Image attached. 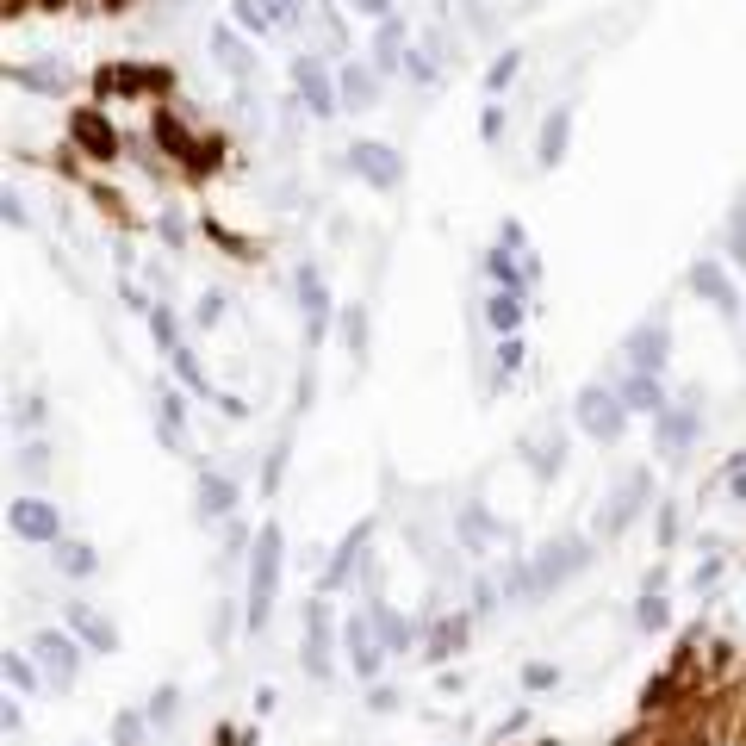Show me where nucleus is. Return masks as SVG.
<instances>
[{
    "instance_id": "obj_7",
    "label": "nucleus",
    "mask_w": 746,
    "mask_h": 746,
    "mask_svg": "<svg viewBox=\"0 0 746 746\" xmlns=\"http://www.w3.org/2000/svg\"><path fill=\"white\" fill-rule=\"evenodd\" d=\"M647 492H653V479H647V473H628V479L616 485V492H610L604 516H597V529H604V535H622L628 523H635V510L647 504Z\"/></svg>"
},
{
    "instance_id": "obj_6",
    "label": "nucleus",
    "mask_w": 746,
    "mask_h": 746,
    "mask_svg": "<svg viewBox=\"0 0 746 746\" xmlns=\"http://www.w3.org/2000/svg\"><path fill=\"white\" fill-rule=\"evenodd\" d=\"M293 286H299V305H305V342L318 349L324 330H330V318H336V305H330V293H324L318 268H299V274H293Z\"/></svg>"
},
{
    "instance_id": "obj_26",
    "label": "nucleus",
    "mask_w": 746,
    "mask_h": 746,
    "mask_svg": "<svg viewBox=\"0 0 746 746\" xmlns=\"http://www.w3.org/2000/svg\"><path fill=\"white\" fill-rule=\"evenodd\" d=\"M361 541H367V523H361V529H355V535H349V541H342V548H336V566L324 572V591H336L342 579H349V566H355V554H361Z\"/></svg>"
},
{
    "instance_id": "obj_17",
    "label": "nucleus",
    "mask_w": 746,
    "mask_h": 746,
    "mask_svg": "<svg viewBox=\"0 0 746 746\" xmlns=\"http://www.w3.org/2000/svg\"><path fill=\"white\" fill-rule=\"evenodd\" d=\"M373 100H380V81H373V69L349 63V69H342V106H349V112H367Z\"/></svg>"
},
{
    "instance_id": "obj_35",
    "label": "nucleus",
    "mask_w": 746,
    "mask_h": 746,
    "mask_svg": "<svg viewBox=\"0 0 746 746\" xmlns=\"http://www.w3.org/2000/svg\"><path fill=\"white\" fill-rule=\"evenodd\" d=\"M461 535H467V541H473V548H479V541H492L498 529H492V523H485V516H479V510H461Z\"/></svg>"
},
{
    "instance_id": "obj_13",
    "label": "nucleus",
    "mask_w": 746,
    "mask_h": 746,
    "mask_svg": "<svg viewBox=\"0 0 746 746\" xmlns=\"http://www.w3.org/2000/svg\"><path fill=\"white\" fill-rule=\"evenodd\" d=\"M212 56H218V63L231 69L237 81H249V75H255V50L231 32V25H218V32H212Z\"/></svg>"
},
{
    "instance_id": "obj_37",
    "label": "nucleus",
    "mask_w": 746,
    "mask_h": 746,
    "mask_svg": "<svg viewBox=\"0 0 746 746\" xmlns=\"http://www.w3.org/2000/svg\"><path fill=\"white\" fill-rule=\"evenodd\" d=\"M523 454H529V461H535L541 473H554V461H560V442H529Z\"/></svg>"
},
{
    "instance_id": "obj_9",
    "label": "nucleus",
    "mask_w": 746,
    "mask_h": 746,
    "mask_svg": "<svg viewBox=\"0 0 746 746\" xmlns=\"http://www.w3.org/2000/svg\"><path fill=\"white\" fill-rule=\"evenodd\" d=\"M691 286H697V293H703L715 311H722V318H746V305H740V293H734V280L715 268V262H697V268H691Z\"/></svg>"
},
{
    "instance_id": "obj_32",
    "label": "nucleus",
    "mask_w": 746,
    "mask_h": 746,
    "mask_svg": "<svg viewBox=\"0 0 746 746\" xmlns=\"http://www.w3.org/2000/svg\"><path fill=\"white\" fill-rule=\"evenodd\" d=\"M262 7H268V19H274V32H286V25H299L305 0H262Z\"/></svg>"
},
{
    "instance_id": "obj_27",
    "label": "nucleus",
    "mask_w": 746,
    "mask_h": 746,
    "mask_svg": "<svg viewBox=\"0 0 746 746\" xmlns=\"http://www.w3.org/2000/svg\"><path fill=\"white\" fill-rule=\"evenodd\" d=\"M56 560H63L69 579H88V572H94V548H88V541H63V548H56Z\"/></svg>"
},
{
    "instance_id": "obj_14",
    "label": "nucleus",
    "mask_w": 746,
    "mask_h": 746,
    "mask_svg": "<svg viewBox=\"0 0 746 746\" xmlns=\"http://www.w3.org/2000/svg\"><path fill=\"white\" fill-rule=\"evenodd\" d=\"M566 131H572V112H566V106H554L548 119H541V143H535L541 168H560V156H566Z\"/></svg>"
},
{
    "instance_id": "obj_42",
    "label": "nucleus",
    "mask_w": 746,
    "mask_h": 746,
    "mask_svg": "<svg viewBox=\"0 0 746 746\" xmlns=\"http://www.w3.org/2000/svg\"><path fill=\"white\" fill-rule=\"evenodd\" d=\"M405 69H411V81H436V63H429L423 50H411V56H405Z\"/></svg>"
},
{
    "instance_id": "obj_3",
    "label": "nucleus",
    "mask_w": 746,
    "mask_h": 746,
    "mask_svg": "<svg viewBox=\"0 0 746 746\" xmlns=\"http://www.w3.org/2000/svg\"><path fill=\"white\" fill-rule=\"evenodd\" d=\"M293 88H299L305 112H318V119H336V112H342V75L324 69V56H299V63H293Z\"/></svg>"
},
{
    "instance_id": "obj_24",
    "label": "nucleus",
    "mask_w": 746,
    "mask_h": 746,
    "mask_svg": "<svg viewBox=\"0 0 746 746\" xmlns=\"http://www.w3.org/2000/svg\"><path fill=\"white\" fill-rule=\"evenodd\" d=\"M237 504V485L231 479H218V473H199V510L218 516V510H231Z\"/></svg>"
},
{
    "instance_id": "obj_31",
    "label": "nucleus",
    "mask_w": 746,
    "mask_h": 746,
    "mask_svg": "<svg viewBox=\"0 0 746 746\" xmlns=\"http://www.w3.org/2000/svg\"><path fill=\"white\" fill-rule=\"evenodd\" d=\"M175 373H181V380H187L193 392H206V398H218V392L206 386V373H199V361H193V349H187V342H181V349H175Z\"/></svg>"
},
{
    "instance_id": "obj_16",
    "label": "nucleus",
    "mask_w": 746,
    "mask_h": 746,
    "mask_svg": "<svg viewBox=\"0 0 746 746\" xmlns=\"http://www.w3.org/2000/svg\"><path fill=\"white\" fill-rule=\"evenodd\" d=\"M32 647H38V659H44V666H56L63 678H75V672H81V653H75V641H69V635H56V628H44V635H38Z\"/></svg>"
},
{
    "instance_id": "obj_23",
    "label": "nucleus",
    "mask_w": 746,
    "mask_h": 746,
    "mask_svg": "<svg viewBox=\"0 0 746 746\" xmlns=\"http://www.w3.org/2000/svg\"><path fill=\"white\" fill-rule=\"evenodd\" d=\"M349 653H355V672H367V678L380 672V641L367 635V622H361V616L349 622Z\"/></svg>"
},
{
    "instance_id": "obj_40",
    "label": "nucleus",
    "mask_w": 746,
    "mask_h": 746,
    "mask_svg": "<svg viewBox=\"0 0 746 746\" xmlns=\"http://www.w3.org/2000/svg\"><path fill=\"white\" fill-rule=\"evenodd\" d=\"M7 678H13V684H25V691H32V684H38V672H32V666H25V659H19V653H7Z\"/></svg>"
},
{
    "instance_id": "obj_36",
    "label": "nucleus",
    "mask_w": 746,
    "mask_h": 746,
    "mask_svg": "<svg viewBox=\"0 0 746 746\" xmlns=\"http://www.w3.org/2000/svg\"><path fill=\"white\" fill-rule=\"evenodd\" d=\"M467 635V616H448V628H436V641H429V653H448L454 641Z\"/></svg>"
},
{
    "instance_id": "obj_25",
    "label": "nucleus",
    "mask_w": 746,
    "mask_h": 746,
    "mask_svg": "<svg viewBox=\"0 0 746 746\" xmlns=\"http://www.w3.org/2000/svg\"><path fill=\"white\" fill-rule=\"evenodd\" d=\"M181 423H187V405H181L175 392H162V429H156V436H162L168 448H187V429H181Z\"/></svg>"
},
{
    "instance_id": "obj_11",
    "label": "nucleus",
    "mask_w": 746,
    "mask_h": 746,
    "mask_svg": "<svg viewBox=\"0 0 746 746\" xmlns=\"http://www.w3.org/2000/svg\"><path fill=\"white\" fill-rule=\"evenodd\" d=\"M405 19H380L373 25V69L380 75H392V69H405Z\"/></svg>"
},
{
    "instance_id": "obj_15",
    "label": "nucleus",
    "mask_w": 746,
    "mask_h": 746,
    "mask_svg": "<svg viewBox=\"0 0 746 746\" xmlns=\"http://www.w3.org/2000/svg\"><path fill=\"white\" fill-rule=\"evenodd\" d=\"M305 622H311V635H305V672L324 678L330 672V641H324V604H318V597L305 604Z\"/></svg>"
},
{
    "instance_id": "obj_45",
    "label": "nucleus",
    "mask_w": 746,
    "mask_h": 746,
    "mask_svg": "<svg viewBox=\"0 0 746 746\" xmlns=\"http://www.w3.org/2000/svg\"><path fill=\"white\" fill-rule=\"evenodd\" d=\"M666 622V604H659V597H641V628H659Z\"/></svg>"
},
{
    "instance_id": "obj_28",
    "label": "nucleus",
    "mask_w": 746,
    "mask_h": 746,
    "mask_svg": "<svg viewBox=\"0 0 746 746\" xmlns=\"http://www.w3.org/2000/svg\"><path fill=\"white\" fill-rule=\"evenodd\" d=\"M342 342H349V355H355V361L367 355V311H361V305L342 311Z\"/></svg>"
},
{
    "instance_id": "obj_5",
    "label": "nucleus",
    "mask_w": 746,
    "mask_h": 746,
    "mask_svg": "<svg viewBox=\"0 0 746 746\" xmlns=\"http://www.w3.org/2000/svg\"><path fill=\"white\" fill-rule=\"evenodd\" d=\"M572 417L585 423V436H597V442H616L622 436V417H628V405L610 392V386H579V398H572Z\"/></svg>"
},
{
    "instance_id": "obj_22",
    "label": "nucleus",
    "mask_w": 746,
    "mask_h": 746,
    "mask_svg": "<svg viewBox=\"0 0 746 746\" xmlns=\"http://www.w3.org/2000/svg\"><path fill=\"white\" fill-rule=\"evenodd\" d=\"M69 622H75V635L88 641L94 653H112V647H119V635H112V628H106V616H94V610H75Z\"/></svg>"
},
{
    "instance_id": "obj_2",
    "label": "nucleus",
    "mask_w": 746,
    "mask_h": 746,
    "mask_svg": "<svg viewBox=\"0 0 746 746\" xmlns=\"http://www.w3.org/2000/svg\"><path fill=\"white\" fill-rule=\"evenodd\" d=\"M274 585H280V529H262V535H255V548H249V628L268 622Z\"/></svg>"
},
{
    "instance_id": "obj_19",
    "label": "nucleus",
    "mask_w": 746,
    "mask_h": 746,
    "mask_svg": "<svg viewBox=\"0 0 746 746\" xmlns=\"http://www.w3.org/2000/svg\"><path fill=\"white\" fill-rule=\"evenodd\" d=\"M13 81H19V88H32V94H50V100L69 88L63 69H50V63H13Z\"/></svg>"
},
{
    "instance_id": "obj_46",
    "label": "nucleus",
    "mask_w": 746,
    "mask_h": 746,
    "mask_svg": "<svg viewBox=\"0 0 746 746\" xmlns=\"http://www.w3.org/2000/svg\"><path fill=\"white\" fill-rule=\"evenodd\" d=\"M112 734H119V746H137V740H143V728H137V715H119V728H112Z\"/></svg>"
},
{
    "instance_id": "obj_18",
    "label": "nucleus",
    "mask_w": 746,
    "mask_h": 746,
    "mask_svg": "<svg viewBox=\"0 0 746 746\" xmlns=\"http://www.w3.org/2000/svg\"><path fill=\"white\" fill-rule=\"evenodd\" d=\"M616 398L628 411H659V373H628V380L616 386Z\"/></svg>"
},
{
    "instance_id": "obj_48",
    "label": "nucleus",
    "mask_w": 746,
    "mask_h": 746,
    "mask_svg": "<svg viewBox=\"0 0 746 746\" xmlns=\"http://www.w3.org/2000/svg\"><path fill=\"white\" fill-rule=\"evenodd\" d=\"M361 13H380V19H392V0H355Z\"/></svg>"
},
{
    "instance_id": "obj_30",
    "label": "nucleus",
    "mask_w": 746,
    "mask_h": 746,
    "mask_svg": "<svg viewBox=\"0 0 746 746\" xmlns=\"http://www.w3.org/2000/svg\"><path fill=\"white\" fill-rule=\"evenodd\" d=\"M150 330H156V342H162L168 355L181 349V330H175V311H168V305H150Z\"/></svg>"
},
{
    "instance_id": "obj_10",
    "label": "nucleus",
    "mask_w": 746,
    "mask_h": 746,
    "mask_svg": "<svg viewBox=\"0 0 746 746\" xmlns=\"http://www.w3.org/2000/svg\"><path fill=\"white\" fill-rule=\"evenodd\" d=\"M7 523H13V535H25V541H56V510H50L44 498H19V504L7 510Z\"/></svg>"
},
{
    "instance_id": "obj_38",
    "label": "nucleus",
    "mask_w": 746,
    "mask_h": 746,
    "mask_svg": "<svg viewBox=\"0 0 746 746\" xmlns=\"http://www.w3.org/2000/svg\"><path fill=\"white\" fill-rule=\"evenodd\" d=\"M0 212H7L13 231H25V199H19V193H0Z\"/></svg>"
},
{
    "instance_id": "obj_8",
    "label": "nucleus",
    "mask_w": 746,
    "mask_h": 746,
    "mask_svg": "<svg viewBox=\"0 0 746 746\" xmlns=\"http://www.w3.org/2000/svg\"><path fill=\"white\" fill-rule=\"evenodd\" d=\"M622 355L635 361L641 373H659V367H666V355H672V336L659 330V324H641V330L622 336Z\"/></svg>"
},
{
    "instance_id": "obj_39",
    "label": "nucleus",
    "mask_w": 746,
    "mask_h": 746,
    "mask_svg": "<svg viewBox=\"0 0 746 746\" xmlns=\"http://www.w3.org/2000/svg\"><path fill=\"white\" fill-rule=\"evenodd\" d=\"M218 318H224V293H206V299H199V324H206V330H212Z\"/></svg>"
},
{
    "instance_id": "obj_4",
    "label": "nucleus",
    "mask_w": 746,
    "mask_h": 746,
    "mask_svg": "<svg viewBox=\"0 0 746 746\" xmlns=\"http://www.w3.org/2000/svg\"><path fill=\"white\" fill-rule=\"evenodd\" d=\"M349 168H355L367 187H380V193H398V187H405V156H398L392 143H373V137L349 143Z\"/></svg>"
},
{
    "instance_id": "obj_33",
    "label": "nucleus",
    "mask_w": 746,
    "mask_h": 746,
    "mask_svg": "<svg viewBox=\"0 0 746 746\" xmlns=\"http://www.w3.org/2000/svg\"><path fill=\"white\" fill-rule=\"evenodd\" d=\"M516 63H523V56H516V50H504L498 63H492V75H485V88H492V94H504V88H510V75H516Z\"/></svg>"
},
{
    "instance_id": "obj_43",
    "label": "nucleus",
    "mask_w": 746,
    "mask_h": 746,
    "mask_svg": "<svg viewBox=\"0 0 746 746\" xmlns=\"http://www.w3.org/2000/svg\"><path fill=\"white\" fill-rule=\"evenodd\" d=\"M324 50H349V32L336 25V13H324Z\"/></svg>"
},
{
    "instance_id": "obj_34",
    "label": "nucleus",
    "mask_w": 746,
    "mask_h": 746,
    "mask_svg": "<svg viewBox=\"0 0 746 746\" xmlns=\"http://www.w3.org/2000/svg\"><path fill=\"white\" fill-rule=\"evenodd\" d=\"M728 249H734V262L746 268V199L734 206V224H728Z\"/></svg>"
},
{
    "instance_id": "obj_47",
    "label": "nucleus",
    "mask_w": 746,
    "mask_h": 746,
    "mask_svg": "<svg viewBox=\"0 0 746 746\" xmlns=\"http://www.w3.org/2000/svg\"><path fill=\"white\" fill-rule=\"evenodd\" d=\"M728 485H734V498H746V454L734 461V479H728Z\"/></svg>"
},
{
    "instance_id": "obj_41",
    "label": "nucleus",
    "mask_w": 746,
    "mask_h": 746,
    "mask_svg": "<svg viewBox=\"0 0 746 746\" xmlns=\"http://www.w3.org/2000/svg\"><path fill=\"white\" fill-rule=\"evenodd\" d=\"M498 367H504V373H516V367H523V342H516V336H504V349H498Z\"/></svg>"
},
{
    "instance_id": "obj_12",
    "label": "nucleus",
    "mask_w": 746,
    "mask_h": 746,
    "mask_svg": "<svg viewBox=\"0 0 746 746\" xmlns=\"http://www.w3.org/2000/svg\"><path fill=\"white\" fill-rule=\"evenodd\" d=\"M691 442H697V417L691 411H659V454H691Z\"/></svg>"
},
{
    "instance_id": "obj_44",
    "label": "nucleus",
    "mask_w": 746,
    "mask_h": 746,
    "mask_svg": "<svg viewBox=\"0 0 746 746\" xmlns=\"http://www.w3.org/2000/svg\"><path fill=\"white\" fill-rule=\"evenodd\" d=\"M479 131H485V143H498V137H504V112H498V106H485V119H479Z\"/></svg>"
},
{
    "instance_id": "obj_21",
    "label": "nucleus",
    "mask_w": 746,
    "mask_h": 746,
    "mask_svg": "<svg viewBox=\"0 0 746 746\" xmlns=\"http://www.w3.org/2000/svg\"><path fill=\"white\" fill-rule=\"evenodd\" d=\"M485 318H492V330H498V336H516V330H523V293H492Z\"/></svg>"
},
{
    "instance_id": "obj_29",
    "label": "nucleus",
    "mask_w": 746,
    "mask_h": 746,
    "mask_svg": "<svg viewBox=\"0 0 746 746\" xmlns=\"http://www.w3.org/2000/svg\"><path fill=\"white\" fill-rule=\"evenodd\" d=\"M237 25H243V32H255V38H268V32H274V19H268L262 0H237Z\"/></svg>"
},
{
    "instance_id": "obj_1",
    "label": "nucleus",
    "mask_w": 746,
    "mask_h": 746,
    "mask_svg": "<svg viewBox=\"0 0 746 746\" xmlns=\"http://www.w3.org/2000/svg\"><path fill=\"white\" fill-rule=\"evenodd\" d=\"M591 560V541H579V535H560V541H548V548L535 554V566H529V579L523 572H516V591H554L560 579H572V572H579Z\"/></svg>"
},
{
    "instance_id": "obj_20",
    "label": "nucleus",
    "mask_w": 746,
    "mask_h": 746,
    "mask_svg": "<svg viewBox=\"0 0 746 746\" xmlns=\"http://www.w3.org/2000/svg\"><path fill=\"white\" fill-rule=\"evenodd\" d=\"M75 137L88 143L94 156H119V137L106 131V119H100V112H75Z\"/></svg>"
}]
</instances>
